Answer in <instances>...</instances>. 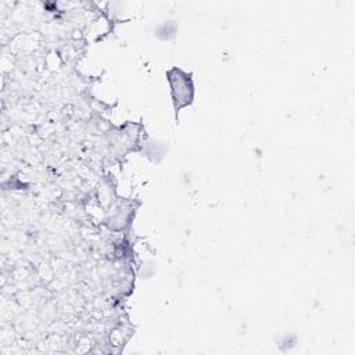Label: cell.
Here are the masks:
<instances>
[{
    "instance_id": "obj_1",
    "label": "cell",
    "mask_w": 355,
    "mask_h": 355,
    "mask_svg": "<svg viewBox=\"0 0 355 355\" xmlns=\"http://www.w3.org/2000/svg\"><path fill=\"white\" fill-rule=\"evenodd\" d=\"M166 78L171 87V96L175 112L178 114L182 108L190 105L194 98V85L191 73L184 72L179 68H172L166 72Z\"/></svg>"
}]
</instances>
